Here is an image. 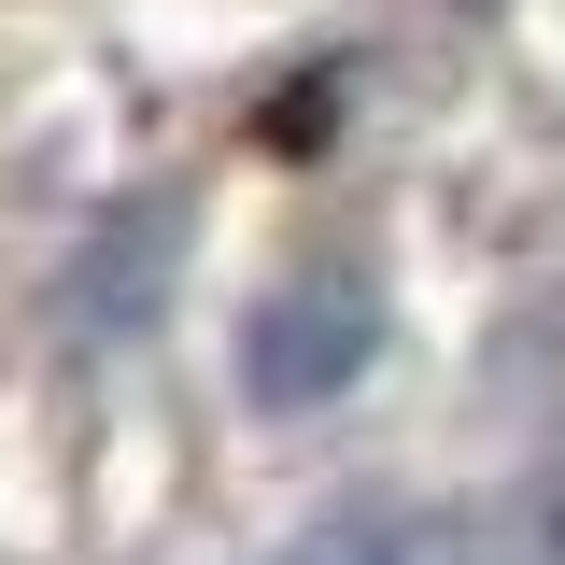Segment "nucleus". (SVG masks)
Instances as JSON below:
<instances>
[{
    "instance_id": "1",
    "label": "nucleus",
    "mask_w": 565,
    "mask_h": 565,
    "mask_svg": "<svg viewBox=\"0 0 565 565\" xmlns=\"http://www.w3.org/2000/svg\"><path fill=\"white\" fill-rule=\"evenodd\" d=\"M382 269L367 255H311V269H282L255 311H241V396L269 424H297V411H340L353 382L382 367Z\"/></svg>"
},
{
    "instance_id": "2",
    "label": "nucleus",
    "mask_w": 565,
    "mask_h": 565,
    "mask_svg": "<svg viewBox=\"0 0 565 565\" xmlns=\"http://www.w3.org/2000/svg\"><path fill=\"white\" fill-rule=\"evenodd\" d=\"M184 184H141V199H114L85 241H71V269H57V340L71 353H99V340H141L156 311H170V282H184Z\"/></svg>"
},
{
    "instance_id": "3",
    "label": "nucleus",
    "mask_w": 565,
    "mask_h": 565,
    "mask_svg": "<svg viewBox=\"0 0 565 565\" xmlns=\"http://www.w3.org/2000/svg\"><path fill=\"white\" fill-rule=\"evenodd\" d=\"M311 565H481V523H452V509H326Z\"/></svg>"
},
{
    "instance_id": "4",
    "label": "nucleus",
    "mask_w": 565,
    "mask_h": 565,
    "mask_svg": "<svg viewBox=\"0 0 565 565\" xmlns=\"http://www.w3.org/2000/svg\"><path fill=\"white\" fill-rule=\"evenodd\" d=\"M269 565H311V537H297V552H269Z\"/></svg>"
}]
</instances>
